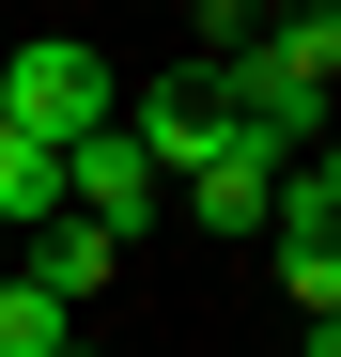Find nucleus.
<instances>
[{"instance_id": "1", "label": "nucleus", "mask_w": 341, "mask_h": 357, "mask_svg": "<svg viewBox=\"0 0 341 357\" xmlns=\"http://www.w3.org/2000/svg\"><path fill=\"white\" fill-rule=\"evenodd\" d=\"M109 109H125V63H93L78 31H47V47H16V63H0V140H31V155L93 140Z\"/></svg>"}, {"instance_id": "2", "label": "nucleus", "mask_w": 341, "mask_h": 357, "mask_svg": "<svg viewBox=\"0 0 341 357\" xmlns=\"http://www.w3.org/2000/svg\"><path fill=\"white\" fill-rule=\"evenodd\" d=\"M109 125H125L140 155H155V187H187V171L233 140V109H217V63H170V78H140L125 109H109Z\"/></svg>"}, {"instance_id": "3", "label": "nucleus", "mask_w": 341, "mask_h": 357, "mask_svg": "<svg viewBox=\"0 0 341 357\" xmlns=\"http://www.w3.org/2000/svg\"><path fill=\"white\" fill-rule=\"evenodd\" d=\"M63 218H93L109 249H125L140 218H170V187H155V155H140L125 125H93V140H63Z\"/></svg>"}, {"instance_id": "4", "label": "nucleus", "mask_w": 341, "mask_h": 357, "mask_svg": "<svg viewBox=\"0 0 341 357\" xmlns=\"http://www.w3.org/2000/svg\"><path fill=\"white\" fill-rule=\"evenodd\" d=\"M264 187H279V155H264V140H217V155H202L170 202H187L202 233H264Z\"/></svg>"}, {"instance_id": "5", "label": "nucleus", "mask_w": 341, "mask_h": 357, "mask_svg": "<svg viewBox=\"0 0 341 357\" xmlns=\"http://www.w3.org/2000/svg\"><path fill=\"white\" fill-rule=\"evenodd\" d=\"M16 280H31V295H63V311H78V295H109V280H125V249H109V233H93V218H47Z\"/></svg>"}, {"instance_id": "6", "label": "nucleus", "mask_w": 341, "mask_h": 357, "mask_svg": "<svg viewBox=\"0 0 341 357\" xmlns=\"http://www.w3.org/2000/svg\"><path fill=\"white\" fill-rule=\"evenodd\" d=\"M78 326H63V295H31V280H0V357H63Z\"/></svg>"}, {"instance_id": "7", "label": "nucleus", "mask_w": 341, "mask_h": 357, "mask_svg": "<svg viewBox=\"0 0 341 357\" xmlns=\"http://www.w3.org/2000/svg\"><path fill=\"white\" fill-rule=\"evenodd\" d=\"M187 16H202V47H217V63H233V47L264 31V16H248V0H187Z\"/></svg>"}, {"instance_id": "8", "label": "nucleus", "mask_w": 341, "mask_h": 357, "mask_svg": "<svg viewBox=\"0 0 341 357\" xmlns=\"http://www.w3.org/2000/svg\"><path fill=\"white\" fill-rule=\"evenodd\" d=\"M63 357H93V342H63Z\"/></svg>"}]
</instances>
